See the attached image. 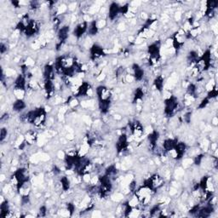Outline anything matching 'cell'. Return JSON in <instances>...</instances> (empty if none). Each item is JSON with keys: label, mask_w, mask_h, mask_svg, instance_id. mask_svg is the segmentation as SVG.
<instances>
[{"label": "cell", "mask_w": 218, "mask_h": 218, "mask_svg": "<svg viewBox=\"0 0 218 218\" xmlns=\"http://www.w3.org/2000/svg\"><path fill=\"white\" fill-rule=\"evenodd\" d=\"M24 138H25V141L27 142V144H28V145H32V144L36 143L37 141H38V135L35 131H33V130H28V131L25 134Z\"/></svg>", "instance_id": "277c9868"}, {"label": "cell", "mask_w": 218, "mask_h": 218, "mask_svg": "<svg viewBox=\"0 0 218 218\" xmlns=\"http://www.w3.org/2000/svg\"><path fill=\"white\" fill-rule=\"evenodd\" d=\"M27 86V82H26V78L23 74H20L18 77L15 78L14 82V89L16 90H25Z\"/></svg>", "instance_id": "7a4b0ae2"}, {"label": "cell", "mask_w": 218, "mask_h": 218, "mask_svg": "<svg viewBox=\"0 0 218 218\" xmlns=\"http://www.w3.org/2000/svg\"><path fill=\"white\" fill-rule=\"evenodd\" d=\"M120 14V5L118 3H112L109 6V18L114 20Z\"/></svg>", "instance_id": "5b68a950"}, {"label": "cell", "mask_w": 218, "mask_h": 218, "mask_svg": "<svg viewBox=\"0 0 218 218\" xmlns=\"http://www.w3.org/2000/svg\"><path fill=\"white\" fill-rule=\"evenodd\" d=\"M0 50H1V54H4L5 53V51H7V45H5L4 43H2L1 44V45H0Z\"/></svg>", "instance_id": "e0dca14e"}, {"label": "cell", "mask_w": 218, "mask_h": 218, "mask_svg": "<svg viewBox=\"0 0 218 218\" xmlns=\"http://www.w3.org/2000/svg\"><path fill=\"white\" fill-rule=\"evenodd\" d=\"M98 30L99 29H98L97 25H96V21H93L91 23L90 27H88V32L90 33V35L94 36V35H96V33L98 32Z\"/></svg>", "instance_id": "30bf717a"}, {"label": "cell", "mask_w": 218, "mask_h": 218, "mask_svg": "<svg viewBox=\"0 0 218 218\" xmlns=\"http://www.w3.org/2000/svg\"><path fill=\"white\" fill-rule=\"evenodd\" d=\"M128 204H129V205H130L132 208H136V206L140 204V201L136 195H134L130 200L128 201Z\"/></svg>", "instance_id": "7c38bea8"}, {"label": "cell", "mask_w": 218, "mask_h": 218, "mask_svg": "<svg viewBox=\"0 0 218 218\" xmlns=\"http://www.w3.org/2000/svg\"><path fill=\"white\" fill-rule=\"evenodd\" d=\"M8 135V131H7V129L6 128H2L1 129V131H0V140L1 141H4L6 136Z\"/></svg>", "instance_id": "4fadbf2b"}, {"label": "cell", "mask_w": 218, "mask_h": 218, "mask_svg": "<svg viewBox=\"0 0 218 218\" xmlns=\"http://www.w3.org/2000/svg\"><path fill=\"white\" fill-rule=\"evenodd\" d=\"M96 94L99 99V102H104V101H111L112 98V92L106 86L100 85L96 89Z\"/></svg>", "instance_id": "6da1fadb"}, {"label": "cell", "mask_w": 218, "mask_h": 218, "mask_svg": "<svg viewBox=\"0 0 218 218\" xmlns=\"http://www.w3.org/2000/svg\"><path fill=\"white\" fill-rule=\"evenodd\" d=\"M46 211H47V208L45 206H41L40 209H39V214H40L41 216H45L46 215Z\"/></svg>", "instance_id": "2e32d148"}, {"label": "cell", "mask_w": 218, "mask_h": 218, "mask_svg": "<svg viewBox=\"0 0 218 218\" xmlns=\"http://www.w3.org/2000/svg\"><path fill=\"white\" fill-rule=\"evenodd\" d=\"M181 17H182V14H181V12L178 11V12H177V13L175 14V18H176L177 21H180Z\"/></svg>", "instance_id": "ac0fdd59"}, {"label": "cell", "mask_w": 218, "mask_h": 218, "mask_svg": "<svg viewBox=\"0 0 218 218\" xmlns=\"http://www.w3.org/2000/svg\"><path fill=\"white\" fill-rule=\"evenodd\" d=\"M88 24H87L86 21H83V22L79 23L77 27H75V29H74V31H73V35L78 38H81L84 34V32H86L87 29H88V26H87Z\"/></svg>", "instance_id": "3957f363"}, {"label": "cell", "mask_w": 218, "mask_h": 218, "mask_svg": "<svg viewBox=\"0 0 218 218\" xmlns=\"http://www.w3.org/2000/svg\"><path fill=\"white\" fill-rule=\"evenodd\" d=\"M91 57L93 60H96L104 54V50L97 45H93L91 48Z\"/></svg>", "instance_id": "8992f818"}, {"label": "cell", "mask_w": 218, "mask_h": 218, "mask_svg": "<svg viewBox=\"0 0 218 218\" xmlns=\"http://www.w3.org/2000/svg\"><path fill=\"white\" fill-rule=\"evenodd\" d=\"M61 187L63 191H68L70 187V181L68 177H62L61 179Z\"/></svg>", "instance_id": "8fae6325"}, {"label": "cell", "mask_w": 218, "mask_h": 218, "mask_svg": "<svg viewBox=\"0 0 218 218\" xmlns=\"http://www.w3.org/2000/svg\"><path fill=\"white\" fill-rule=\"evenodd\" d=\"M154 86L156 88V90L159 91H163L164 88V78L161 76V75H159L158 77L154 79Z\"/></svg>", "instance_id": "ba28073f"}, {"label": "cell", "mask_w": 218, "mask_h": 218, "mask_svg": "<svg viewBox=\"0 0 218 218\" xmlns=\"http://www.w3.org/2000/svg\"><path fill=\"white\" fill-rule=\"evenodd\" d=\"M26 107V103L23 100H16L13 104V110L15 112H21Z\"/></svg>", "instance_id": "9c48e42d"}, {"label": "cell", "mask_w": 218, "mask_h": 218, "mask_svg": "<svg viewBox=\"0 0 218 218\" xmlns=\"http://www.w3.org/2000/svg\"><path fill=\"white\" fill-rule=\"evenodd\" d=\"M112 198H113V200L114 201H121V200L124 199V194L123 193H115L114 195L112 196Z\"/></svg>", "instance_id": "5bb4252c"}, {"label": "cell", "mask_w": 218, "mask_h": 218, "mask_svg": "<svg viewBox=\"0 0 218 218\" xmlns=\"http://www.w3.org/2000/svg\"><path fill=\"white\" fill-rule=\"evenodd\" d=\"M106 21L105 20H99V21H96V25H97V27H98V29H100V28H103V27L106 26Z\"/></svg>", "instance_id": "9a60e30c"}, {"label": "cell", "mask_w": 218, "mask_h": 218, "mask_svg": "<svg viewBox=\"0 0 218 218\" xmlns=\"http://www.w3.org/2000/svg\"><path fill=\"white\" fill-rule=\"evenodd\" d=\"M177 144V140L176 139H166L164 140L163 143V149L165 152H170V150H172L173 148H175V147Z\"/></svg>", "instance_id": "52a82bcc"}, {"label": "cell", "mask_w": 218, "mask_h": 218, "mask_svg": "<svg viewBox=\"0 0 218 218\" xmlns=\"http://www.w3.org/2000/svg\"><path fill=\"white\" fill-rule=\"evenodd\" d=\"M212 124L214 125H216L217 124V118L216 117H214L213 119H212Z\"/></svg>", "instance_id": "d6986e66"}]
</instances>
